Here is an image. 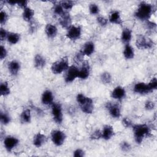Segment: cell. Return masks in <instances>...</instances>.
Masks as SVG:
<instances>
[{
  "mask_svg": "<svg viewBox=\"0 0 157 157\" xmlns=\"http://www.w3.org/2000/svg\"><path fill=\"white\" fill-rule=\"evenodd\" d=\"M131 128H132L135 142L137 144H142L144 139L149 137L151 134L150 127L146 123L133 124Z\"/></svg>",
  "mask_w": 157,
  "mask_h": 157,
  "instance_id": "1",
  "label": "cell"
},
{
  "mask_svg": "<svg viewBox=\"0 0 157 157\" xmlns=\"http://www.w3.org/2000/svg\"><path fill=\"white\" fill-rule=\"evenodd\" d=\"M154 7L152 4L147 2H141L138 5L134 15V17L140 21H148L151 17Z\"/></svg>",
  "mask_w": 157,
  "mask_h": 157,
  "instance_id": "2",
  "label": "cell"
},
{
  "mask_svg": "<svg viewBox=\"0 0 157 157\" xmlns=\"http://www.w3.org/2000/svg\"><path fill=\"white\" fill-rule=\"evenodd\" d=\"M76 101L83 113L86 114L93 113L94 110V102L91 98L86 96L83 93H78L76 96Z\"/></svg>",
  "mask_w": 157,
  "mask_h": 157,
  "instance_id": "3",
  "label": "cell"
},
{
  "mask_svg": "<svg viewBox=\"0 0 157 157\" xmlns=\"http://www.w3.org/2000/svg\"><path fill=\"white\" fill-rule=\"evenodd\" d=\"M69 59L67 56H63L61 58L53 62L51 66V71L53 74L58 75L65 72L69 67Z\"/></svg>",
  "mask_w": 157,
  "mask_h": 157,
  "instance_id": "4",
  "label": "cell"
},
{
  "mask_svg": "<svg viewBox=\"0 0 157 157\" xmlns=\"http://www.w3.org/2000/svg\"><path fill=\"white\" fill-rule=\"evenodd\" d=\"M51 112L54 121L61 124L63 121V113L61 104L59 102H53L51 105Z\"/></svg>",
  "mask_w": 157,
  "mask_h": 157,
  "instance_id": "5",
  "label": "cell"
},
{
  "mask_svg": "<svg viewBox=\"0 0 157 157\" xmlns=\"http://www.w3.org/2000/svg\"><path fill=\"white\" fill-rule=\"evenodd\" d=\"M51 140L53 144L57 146H61L65 142L66 139V135L64 132L59 129L53 130L50 134Z\"/></svg>",
  "mask_w": 157,
  "mask_h": 157,
  "instance_id": "6",
  "label": "cell"
},
{
  "mask_svg": "<svg viewBox=\"0 0 157 157\" xmlns=\"http://www.w3.org/2000/svg\"><path fill=\"white\" fill-rule=\"evenodd\" d=\"M136 45L140 50H147L153 47V42L151 39L146 36L139 35L136 39Z\"/></svg>",
  "mask_w": 157,
  "mask_h": 157,
  "instance_id": "7",
  "label": "cell"
},
{
  "mask_svg": "<svg viewBox=\"0 0 157 157\" xmlns=\"http://www.w3.org/2000/svg\"><path fill=\"white\" fill-rule=\"evenodd\" d=\"M82 29L78 25H71L67 29L66 36L71 40H76L80 38L82 36Z\"/></svg>",
  "mask_w": 157,
  "mask_h": 157,
  "instance_id": "8",
  "label": "cell"
},
{
  "mask_svg": "<svg viewBox=\"0 0 157 157\" xmlns=\"http://www.w3.org/2000/svg\"><path fill=\"white\" fill-rule=\"evenodd\" d=\"M105 108L112 118H119L121 117V107L118 103L107 102L105 104Z\"/></svg>",
  "mask_w": 157,
  "mask_h": 157,
  "instance_id": "9",
  "label": "cell"
},
{
  "mask_svg": "<svg viewBox=\"0 0 157 157\" xmlns=\"http://www.w3.org/2000/svg\"><path fill=\"white\" fill-rule=\"evenodd\" d=\"M65 72L64 81L66 83H71L78 78V68L74 65L69 66L68 69Z\"/></svg>",
  "mask_w": 157,
  "mask_h": 157,
  "instance_id": "10",
  "label": "cell"
},
{
  "mask_svg": "<svg viewBox=\"0 0 157 157\" xmlns=\"http://www.w3.org/2000/svg\"><path fill=\"white\" fill-rule=\"evenodd\" d=\"M19 144V139L13 136H6L3 140V145L5 149L11 152Z\"/></svg>",
  "mask_w": 157,
  "mask_h": 157,
  "instance_id": "11",
  "label": "cell"
},
{
  "mask_svg": "<svg viewBox=\"0 0 157 157\" xmlns=\"http://www.w3.org/2000/svg\"><path fill=\"white\" fill-rule=\"evenodd\" d=\"M91 71V67L90 63L88 61H83L82 63V66L78 69V78L82 80H85L90 76Z\"/></svg>",
  "mask_w": 157,
  "mask_h": 157,
  "instance_id": "12",
  "label": "cell"
},
{
  "mask_svg": "<svg viewBox=\"0 0 157 157\" xmlns=\"http://www.w3.org/2000/svg\"><path fill=\"white\" fill-rule=\"evenodd\" d=\"M126 92L124 87L121 86H117L110 93V96L113 99L121 101L125 98Z\"/></svg>",
  "mask_w": 157,
  "mask_h": 157,
  "instance_id": "13",
  "label": "cell"
},
{
  "mask_svg": "<svg viewBox=\"0 0 157 157\" xmlns=\"http://www.w3.org/2000/svg\"><path fill=\"white\" fill-rule=\"evenodd\" d=\"M133 91L139 94L144 95L148 94L151 92L148 84L144 82H138L136 83L133 87Z\"/></svg>",
  "mask_w": 157,
  "mask_h": 157,
  "instance_id": "14",
  "label": "cell"
},
{
  "mask_svg": "<svg viewBox=\"0 0 157 157\" xmlns=\"http://www.w3.org/2000/svg\"><path fill=\"white\" fill-rule=\"evenodd\" d=\"M47 140V137L43 133L39 132L36 133L33 139V144L37 148L43 146Z\"/></svg>",
  "mask_w": 157,
  "mask_h": 157,
  "instance_id": "15",
  "label": "cell"
},
{
  "mask_svg": "<svg viewBox=\"0 0 157 157\" xmlns=\"http://www.w3.org/2000/svg\"><path fill=\"white\" fill-rule=\"evenodd\" d=\"M54 96L50 90H45L42 94L41 102L44 105H51L54 102Z\"/></svg>",
  "mask_w": 157,
  "mask_h": 157,
  "instance_id": "16",
  "label": "cell"
},
{
  "mask_svg": "<svg viewBox=\"0 0 157 157\" xmlns=\"http://www.w3.org/2000/svg\"><path fill=\"white\" fill-rule=\"evenodd\" d=\"M59 23L63 28L68 29L72 25V18L69 12H65L59 17Z\"/></svg>",
  "mask_w": 157,
  "mask_h": 157,
  "instance_id": "17",
  "label": "cell"
},
{
  "mask_svg": "<svg viewBox=\"0 0 157 157\" xmlns=\"http://www.w3.org/2000/svg\"><path fill=\"white\" fill-rule=\"evenodd\" d=\"M95 51V45L92 41H87L83 45L80 52L85 56H91Z\"/></svg>",
  "mask_w": 157,
  "mask_h": 157,
  "instance_id": "18",
  "label": "cell"
},
{
  "mask_svg": "<svg viewBox=\"0 0 157 157\" xmlns=\"http://www.w3.org/2000/svg\"><path fill=\"white\" fill-rule=\"evenodd\" d=\"M109 21L112 24H115L117 25H122L123 24V20L121 17L120 12L118 10H112L109 17L108 19Z\"/></svg>",
  "mask_w": 157,
  "mask_h": 157,
  "instance_id": "19",
  "label": "cell"
},
{
  "mask_svg": "<svg viewBox=\"0 0 157 157\" xmlns=\"http://www.w3.org/2000/svg\"><path fill=\"white\" fill-rule=\"evenodd\" d=\"M101 132H102V139L105 140H110L115 135L113 127L110 124H106L104 126L102 130L101 131Z\"/></svg>",
  "mask_w": 157,
  "mask_h": 157,
  "instance_id": "20",
  "label": "cell"
},
{
  "mask_svg": "<svg viewBox=\"0 0 157 157\" xmlns=\"http://www.w3.org/2000/svg\"><path fill=\"white\" fill-rule=\"evenodd\" d=\"M7 68L9 73L13 76H16L21 68L20 63L16 59H13L9 62L7 65Z\"/></svg>",
  "mask_w": 157,
  "mask_h": 157,
  "instance_id": "21",
  "label": "cell"
},
{
  "mask_svg": "<svg viewBox=\"0 0 157 157\" xmlns=\"http://www.w3.org/2000/svg\"><path fill=\"white\" fill-rule=\"evenodd\" d=\"M45 33L48 38L53 39L58 34V28L54 24L47 23L45 27Z\"/></svg>",
  "mask_w": 157,
  "mask_h": 157,
  "instance_id": "22",
  "label": "cell"
},
{
  "mask_svg": "<svg viewBox=\"0 0 157 157\" xmlns=\"http://www.w3.org/2000/svg\"><path fill=\"white\" fill-rule=\"evenodd\" d=\"M47 63L45 58L40 54H36L34 57V66L37 69H43Z\"/></svg>",
  "mask_w": 157,
  "mask_h": 157,
  "instance_id": "23",
  "label": "cell"
},
{
  "mask_svg": "<svg viewBox=\"0 0 157 157\" xmlns=\"http://www.w3.org/2000/svg\"><path fill=\"white\" fill-rule=\"evenodd\" d=\"M132 31L129 28H124L121 33V40L125 44H129L132 39Z\"/></svg>",
  "mask_w": 157,
  "mask_h": 157,
  "instance_id": "24",
  "label": "cell"
},
{
  "mask_svg": "<svg viewBox=\"0 0 157 157\" xmlns=\"http://www.w3.org/2000/svg\"><path fill=\"white\" fill-rule=\"evenodd\" d=\"M123 55L125 59H132L134 58L135 55L134 48L129 44H125L123 52Z\"/></svg>",
  "mask_w": 157,
  "mask_h": 157,
  "instance_id": "25",
  "label": "cell"
},
{
  "mask_svg": "<svg viewBox=\"0 0 157 157\" xmlns=\"http://www.w3.org/2000/svg\"><path fill=\"white\" fill-rule=\"evenodd\" d=\"M20 120L21 123L27 124L29 123L31 121V110L28 108L25 109L20 115Z\"/></svg>",
  "mask_w": 157,
  "mask_h": 157,
  "instance_id": "26",
  "label": "cell"
},
{
  "mask_svg": "<svg viewBox=\"0 0 157 157\" xmlns=\"http://www.w3.org/2000/svg\"><path fill=\"white\" fill-rule=\"evenodd\" d=\"M34 15V11L31 7L28 6L23 10L22 17L25 21L29 23L31 21H33Z\"/></svg>",
  "mask_w": 157,
  "mask_h": 157,
  "instance_id": "27",
  "label": "cell"
},
{
  "mask_svg": "<svg viewBox=\"0 0 157 157\" xmlns=\"http://www.w3.org/2000/svg\"><path fill=\"white\" fill-rule=\"evenodd\" d=\"M20 39V34L15 32H9L7 41L11 45H15L17 44Z\"/></svg>",
  "mask_w": 157,
  "mask_h": 157,
  "instance_id": "28",
  "label": "cell"
},
{
  "mask_svg": "<svg viewBox=\"0 0 157 157\" xmlns=\"http://www.w3.org/2000/svg\"><path fill=\"white\" fill-rule=\"evenodd\" d=\"M0 94L1 96H7L10 94V88L6 81L2 82L0 84Z\"/></svg>",
  "mask_w": 157,
  "mask_h": 157,
  "instance_id": "29",
  "label": "cell"
},
{
  "mask_svg": "<svg viewBox=\"0 0 157 157\" xmlns=\"http://www.w3.org/2000/svg\"><path fill=\"white\" fill-rule=\"evenodd\" d=\"M100 80L104 85H109L112 81V77L109 72H104L100 75Z\"/></svg>",
  "mask_w": 157,
  "mask_h": 157,
  "instance_id": "30",
  "label": "cell"
},
{
  "mask_svg": "<svg viewBox=\"0 0 157 157\" xmlns=\"http://www.w3.org/2000/svg\"><path fill=\"white\" fill-rule=\"evenodd\" d=\"M0 120L1 124L4 125H7L10 123L11 118L7 113L1 111L0 114Z\"/></svg>",
  "mask_w": 157,
  "mask_h": 157,
  "instance_id": "31",
  "label": "cell"
},
{
  "mask_svg": "<svg viewBox=\"0 0 157 157\" xmlns=\"http://www.w3.org/2000/svg\"><path fill=\"white\" fill-rule=\"evenodd\" d=\"M59 3L65 10L72 9L75 4V2L74 1H62Z\"/></svg>",
  "mask_w": 157,
  "mask_h": 157,
  "instance_id": "32",
  "label": "cell"
},
{
  "mask_svg": "<svg viewBox=\"0 0 157 157\" xmlns=\"http://www.w3.org/2000/svg\"><path fill=\"white\" fill-rule=\"evenodd\" d=\"M53 11L55 14H56V15H58L59 17L61 15H62L66 12V11H64V9L63 8V7L60 4V3L54 4L53 7Z\"/></svg>",
  "mask_w": 157,
  "mask_h": 157,
  "instance_id": "33",
  "label": "cell"
},
{
  "mask_svg": "<svg viewBox=\"0 0 157 157\" xmlns=\"http://www.w3.org/2000/svg\"><path fill=\"white\" fill-rule=\"evenodd\" d=\"M89 12L91 15H98L100 12L99 6L96 3H91L89 6Z\"/></svg>",
  "mask_w": 157,
  "mask_h": 157,
  "instance_id": "34",
  "label": "cell"
},
{
  "mask_svg": "<svg viewBox=\"0 0 157 157\" xmlns=\"http://www.w3.org/2000/svg\"><path fill=\"white\" fill-rule=\"evenodd\" d=\"M120 148L122 151L125 153H128L130 151L132 148L131 144L128 141H125V140L121 142L120 144Z\"/></svg>",
  "mask_w": 157,
  "mask_h": 157,
  "instance_id": "35",
  "label": "cell"
},
{
  "mask_svg": "<svg viewBox=\"0 0 157 157\" xmlns=\"http://www.w3.org/2000/svg\"><path fill=\"white\" fill-rule=\"evenodd\" d=\"M9 19L8 13L3 10H1L0 12V23L1 25H4L6 23Z\"/></svg>",
  "mask_w": 157,
  "mask_h": 157,
  "instance_id": "36",
  "label": "cell"
},
{
  "mask_svg": "<svg viewBox=\"0 0 157 157\" xmlns=\"http://www.w3.org/2000/svg\"><path fill=\"white\" fill-rule=\"evenodd\" d=\"M96 21L97 23L101 26L104 27L105 26H107L109 20L107 18H106L105 17L102 16V15H98L96 18Z\"/></svg>",
  "mask_w": 157,
  "mask_h": 157,
  "instance_id": "37",
  "label": "cell"
},
{
  "mask_svg": "<svg viewBox=\"0 0 157 157\" xmlns=\"http://www.w3.org/2000/svg\"><path fill=\"white\" fill-rule=\"evenodd\" d=\"M147 84H148V86L151 92L156 90V88H157V80H156V78L155 77H153Z\"/></svg>",
  "mask_w": 157,
  "mask_h": 157,
  "instance_id": "38",
  "label": "cell"
},
{
  "mask_svg": "<svg viewBox=\"0 0 157 157\" xmlns=\"http://www.w3.org/2000/svg\"><path fill=\"white\" fill-rule=\"evenodd\" d=\"M90 139L92 140H99L102 139V132L99 129H96L94 131L90 136Z\"/></svg>",
  "mask_w": 157,
  "mask_h": 157,
  "instance_id": "39",
  "label": "cell"
},
{
  "mask_svg": "<svg viewBox=\"0 0 157 157\" xmlns=\"http://www.w3.org/2000/svg\"><path fill=\"white\" fill-rule=\"evenodd\" d=\"M8 34H9V32L7 31L6 29L1 27L0 29V39H1V40L4 41L5 40H7Z\"/></svg>",
  "mask_w": 157,
  "mask_h": 157,
  "instance_id": "40",
  "label": "cell"
},
{
  "mask_svg": "<svg viewBox=\"0 0 157 157\" xmlns=\"http://www.w3.org/2000/svg\"><path fill=\"white\" fill-rule=\"evenodd\" d=\"M85 155V152L81 148H77L73 152V156L75 157H83Z\"/></svg>",
  "mask_w": 157,
  "mask_h": 157,
  "instance_id": "41",
  "label": "cell"
},
{
  "mask_svg": "<svg viewBox=\"0 0 157 157\" xmlns=\"http://www.w3.org/2000/svg\"><path fill=\"white\" fill-rule=\"evenodd\" d=\"M7 50L6 49V48L2 45V44L1 45V55H0V58L1 60L4 59L7 56Z\"/></svg>",
  "mask_w": 157,
  "mask_h": 157,
  "instance_id": "42",
  "label": "cell"
},
{
  "mask_svg": "<svg viewBox=\"0 0 157 157\" xmlns=\"http://www.w3.org/2000/svg\"><path fill=\"white\" fill-rule=\"evenodd\" d=\"M155 107V104L152 101H147L145 103V108L147 110H151L154 109Z\"/></svg>",
  "mask_w": 157,
  "mask_h": 157,
  "instance_id": "43",
  "label": "cell"
},
{
  "mask_svg": "<svg viewBox=\"0 0 157 157\" xmlns=\"http://www.w3.org/2000/svg\"><path fill=\"white\" fill-rule=\"evenodd\" d=\"M122 124L126 128H130V127H132L133 125L131 120L129 119L128 117H125L123 118Z\"/></svg>",
  "mask_w": 157,
  "mask_h": 157,
  "instance_id": "44",
  "label": "cell"
},
{
  "mask_svg": "<svg viewBox=\"0 0 157 157\" xmlns=\"http://www.w3.org/2000/svg\"><path fill=\"white\" fill-rule=\"evenodd\" d=\"M84 55L82 54V53L80 51L79 52H78L75 57V59L78 62H83V58H84Z\"/></svg>",
  "mask_w": 157,
  "mask_h": 157,
  "instance_id": "45",
  "label": "cell"
},
{
  "mask_svg": "<svg viewBox=\"0 0 157 157\" xmlns=\"http://www.w3.org/2000/svg\"><path fill=\"white\" fill-rule=\"evenodd\" d=\"M146 26L148 29H153L156 28V23L148 20L146 21Z\"/></svg>",
  "mask_w": 157,
  "mask_h": 157,
  "instance_id": "46",
  "label": "cell"
},
{
  "mask_svg": "<svg viewBox=\"0 0 157 157\" xmlns=\"http://www.w3.org/2000/svg\"><path fill=\"white\" fill-rule=\"evenodd\" d=\"M30 23V26H29V30L32 31V33L34 32L35 30H36L37 29V24H36V23H35L33 21H31Z\"/></svg>",
  "mask_w": 157,
  "mask_h": 157,
  "instance_id": "47",
  "label": "cell"
},
{
  "mask_svg": "<svg viewBox=\"0 0 157 157\" xmlns=\"http://www.w3.org/2000/svg\"><path fill=\"white\" fill-rule=\"evenodd\" d=\"M28 1H20V2H17V5L18 6H19L20 7L22 8L23 9H24L25 8H26V7H28Z\"/></svg>",
  "mask_w": 157,
  "mask_h": 157,
  "instance_id": "48",
  "label": "cell"
},
{
  "mask_svg": "<svg viewBox=\"0 0 157 157\" xmlns=\"http://www.w3.org/2000/svg\"><path fill=\"white\" fill-rule=\"evenodd\" d=\"M5 2L7 3L8 5H10L12 6L17 4V2H15L14 1H5Z\"/></svg>",
  "mask_w": 157,
  "mask_h": 157,
  "instance_id": "49",
  "label": "cell"
}]
</instances>
